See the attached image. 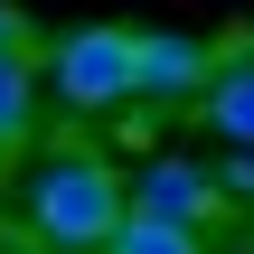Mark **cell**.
Segmentation results:
<instances>
[{
    "label": "cell",
    "instance_id": "6da1fadb",
    "mask_svg": "<svg viewBox=\"0 0 254 254\" xmlns=\"http://www.w3.org/2000/svg\"><path fill=\"white\" fill-rule=\"evenodd\" d=\"M132 217V179L94 151H47L38 179H28V226L47 236L57 254H104L113 226Z\"/></svg>",
    "mask_w": 254,
    "mask_h": 254
},
{
    "label": "cell",
    "instance_id": "7a4b0ae2",
    "mask_svg": "<svg viewBox=\"0 0 254 254\" xmlns=\"http://www.w3.org/2000/svg\"><path fill=\"white\" fill-rule=\"evenodd\" d=\"M38 66L57 75V94L75 113H113L141 94V28H66V38H47Z\"/></svg>",
    "mask_w": 254,
    "mask_h": 254
},
{
    "label": "cell",
    "instance_id": "3957f363",
    "mask_svg": "<svg viewBox=\"0 0 254 254\" xmlns=\"http://www.w3.org/2000/svg\"><path fill=\"white\" fill-rule=\"evenodd\" d=\"M217 47L207 38H189V28H141V94L151 104H198L207 85H217Z\"/></svg>",
    "mask_w": 254,
    "mask_h": 254
},
{
    "label": "cell",
    "instance_id": "277c9868",
    "mask_svg": "<svg viewBox=\"0 0 254 254\" xmlns=\"http://www.w3.org/2000/svg\"><path fill=\"white\" fill-rule=\"evenodd\" d=\"M217 170H198V160H141L132 170V207H151V217H179V226H207L217 217Z\"/></svg>",
    "mask_w": 254,
    "mask_h": 254
},
{
    "label": "cell",
    "instance_id": "5b68a950",
    "mask_svg": "<svg viewBox=\"0 0 254 254\" xmlns=\"http://www.w3.org/2000/svg\"><path fill=\"white\" fill-rule=\"evenodd\" d=\"M198 113H207V132H226V141H254V57H245V47L217 66V85L198 94Z\"/></svg>",
    "mask_w": 254,
    "mask_h": 254
},
{
    "label": "cell",
    "instance_id": "8992f818",
    "mask_svg": "<svg viewBox=\"0 0 254 254\" xmlns=\"http://www.w3.org/2000/svg\"><path fill=\"white\" fill-rule=\"evenodd\" d=\"M28 66L38 57H0V160H19L28 132H38V75Z\"/></svg>",
    "mask_w": 254,
    "mask_h": 254
},
{
    "label": "cell",
    "instance_id": "52a82bcc",
    "mask_svg": "<svg viewBox=\"0 0 254 254\" xmlns=\"http://www.w3.org/2000/svg\"><path fill=\"white\" fill-rule=\"evenodd\" d=\"M104 254H207L198 245V226H179V217H151V207H132L123 226H113V245Z\"/></svg>",
    "mask_w": 254,
    "mask_h": 254
},
{
    "label": "cell",
    "instance_id": "ba28073f",
    "mask_svg": "<svg viewBox=\"0 0 254 254\" xmlns=\"http://www.w3.org/2000/svg\"><path fill=\"white\" fill-rule=\"evenodd\" d=\"M0 57H47V47H38V28H28L9 0H0Z\"/></svg>",
    "mask_w": 254,
    "mask_h": 254
},
{
    "label": "cell",
    "instance_id": "9c48e42d",
    "mask_svg": "<svg viewBox=\"0 0 254 254\" xmlns=\"http://www.w3.org/2000/svg\"><path fill=\"white\" fill-rule=\"evenodd\" d=\"M217 189H226V198H254V141H236V160L217 170Z\"/></svg>",
    "mask_w": 254,
    "mask_h": 254
}]
</instances>
